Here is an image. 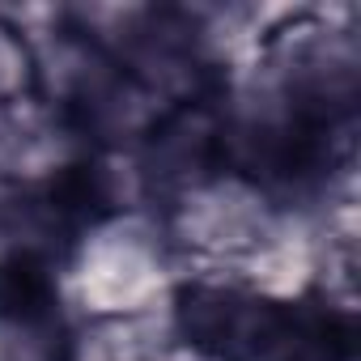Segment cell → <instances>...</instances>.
<instances>
[{"mask_svg": "<svg viewBox=\"0 0 361 361\" xmlns=\"http://www.w3.org/2000/svg\"><path fill=\"white\" fill-rule=\"evenodd\" d=\"M251 281L268 298H293L310 281V255L293 238H268L251 259Z\"/></svg>", "mask_w": 361, "mask_h": 361, "instance_id": "1", "label": "cell"}, {"mask_svg": "<svg viewBox=\"0 0 361 361\" xmlns=\"http://www.w3.org/2000/svg\"><path fill=\"white\" fill-rule=\"evenodd\" d=\"M26 68H30L26 43L18 39L13 26L0 22V98H9V94H18L26 85Z\"/></svg>", "mask_w": 361, "mask_h": 361, "instance_id": "3", "label": "cell"}, {"mask_svg": "<svg viewBox=\"0 0 361 361\" xmlns=\"http://www.w3.org/2000/svg\"><path fill=\"white\" fill-rule=\"evenodd\" d=\"M77 361H145V327L140 323H102L85 336Z\"/></svg>", "mask_w": 361, "mask_h": 361, "instance_id": "2", "label": "cell"}]
</instances>
